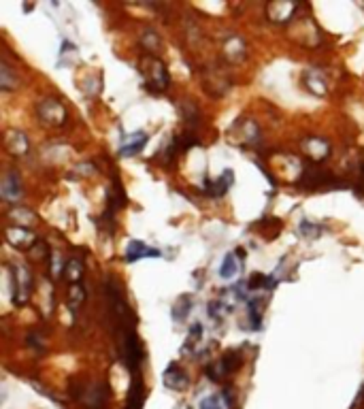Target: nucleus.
<instances>
[{
	"label": "nucleus",
	"mask_w": 364,
	"mask_h": 409,
	"mask_svg": "<svg viewBox=\"0 0 364 409\" xmlns=\"http://www.w3.org/2000/svg\"><path fill=\"white\" fill-rule=\"evenodd\" d=\"M139 73L143 77L145 86L153 92H164L170 84L168 69L158 55L143 53L141 60H139Z\"/></svg>",
	"instance_id": "obj_1"
},
{
	"label": "nucleus",
	"mask_w": 364,
	"mask_h": 409,
	"mask_svg": "<svg viewBox=\"0 0 364 409\" xmlns=\"http://www.w3.org/2000/svg\"><path fill=\"white\" fill-rule=\"evenodd\" d=\"M122 356L132 373L139 371V367L143 362V345H141V339L134 328L124 330L122 333Z\"/></svg>",
	"instance_id": "obj_2"
},
{
	"label": "nucleus",
	"mask_w": 364,
	"mask_h": 409,
	"mask_svg": "<svg viewBox=\"0 0 364 409\" xmlns=\"http://www.w3.org/2000/svg\"><path fill=\"white\" fill-rule=\"evenodd\" d=\"M230 88H233V77H230L226 71L218 69V66H209L203 73V90L207 94H211L213 99H220L224 96Z\"/></svg>",
	"instance_id": "obj_3"
},
{
	"label": "nucleus",
	"mask_w": 364,
	"mask_h": 409,
	"mask_svg": "<svg viewBox=\"0 0 364 409\" xmlns=\"http://www.w3.org/2000/svg\"><path fill=\"white\" fill-rule=\"evenodd\" d=\"M36 115L45 126H62L66 122V118H68L66 107L60 101H55V99H45V101L38 103L36 105Z\"/></svg>",
	"instance_id": "obj_4"
},
{
	"label": "nucleus",
	"mask_w": 364,
	"mask_h": 409,
	"mask_svg": "<svg viewBox=\"0 0 364 409\" xmlns=\"http://www.w3.org/2000/svg\"><path fill=\"white\" fill-rule=\"evenodd\" d=\"M11 282H13V303L24 305L30 299L32 290V277L24 264H13L11 267Z\"/></svg>",
	"instance_id": "obj_5"
},
{
	"label": "nucleus",
	"mask_w": 364,
	"mask_h": 409,
	"mask_svg": "<svg viewBox=\"0 0 364 409\" xmlns=\"http://www.w3.org/2000/svg\"><path fill=\"white\" fill-rule=\"evenodd\" d=\"M222 53L228 62H243L245 60V55H247V47H245V41L239 36V34H228L224 36V41H222Z\"/></svg>",
	"instance_id": "obj_6"
},
{
	"label": "nucleus",
	"mask_w": 364,
	"mask_h": 409,
	"mask_svg": "<svg viewBox=\"0 0 364 409\" xmlns=\"http://www.w3.org/2000/svg\"><path fill=\"white\" fill-rule=\"evenodd\" d=\"M300 184L307 188H335L339 186V182L333 177V175L317 171V169H307L300 175Z\"/></svg>",
	"instance_id": "obj_7"
},
{
	"label": "nucleus",
	"mask_w": 364,
	"mask_h": 409,
	"mask_svg": "<svg viewBox=\"0 0 364 409\" xmlns=\"http://www.w3.org/2000/svg\"><path fill=\"white\" fill-rule=\"evenodd\" d=\"M302 151L309 156L313 162H322L330 156V143L322 136H309L302 141Z\"/></svg>",
	"instance_id": "obj_8"
},
{
	"label": "nucleus",
	"mask_w": 364,
	"mask_h": 409,
	"mask_svg": "<svg viewBox=\"0 0 364 409\" xmlns=\"http://www.w3.org/2000/svg\"><path fill=\"white\" fill-rule=\"evenodd\" d=\"M5 237L17 249H30L36 243V237L32 235L28 228H22V226H7Z\"/></svg>",
	"instance_id": "obj_9"
},
{
	"label": "nucleus",
	"mask_w": 364,
	"mask_h": 409,
	"mask_svg": "<svg viewBox=\"0 0 364 409\" xmlns=\"http://www.w3.org/2000/svg\"><path fill=\"white\" fill-rule=\"evenodd\" d=\"M302 82H304V88L315 96H324L328 92V82H326L324 71L320 69H307L302 73Z\"/></svg>",
	"instance_id": "obj_10"
},
{
	"label": "nucleus",
	"mask_w": 364,
	"mask_h": 409,
	"mask_svg": "<svg viewBox=\"0 0 364 409\" xmlns=\"http://www.w3.org/2000/svg\"><path fill=\"white\" fill-rule=\"evenodd\" d=\"M160 249H153V247H147L143 241H130L128 247H126V262H137V260H143V258H160Z\"/></svg>",
	"instance_id": "obj_11"
},
{
	"label": "nucleus",
	"mask_w": 364,
	"mask_h": 409,
	"mask_svg": "<svg viewBox=\"0 0 364 409\" xmlns=\"http://www.w3.org/2000/svg\"><path fill=\"white\" fill-rule=\"evenodd\" d=\"M187 384H190V377L185 375L183 369L177 362L168 364L166 373H164V386L170 388V391H177L179 393V391H185Z\"/></svg>",
	"instance_id": "obj_12"
},
{
	"label": "nucleus",
	"mask_w": 364,
	"mask_h": 409,
	"mask_svg": "<svg viewBox=\"0 0 364 409\" xmlns=\"http://www.w3.org/2000/svg\"><path fill=\"white\" fill-rule=\"evenodd\" d=\"M5 147L11 156H17V158H22V156L28 153L30 145H28V139L24 132L19 130H9L7 136H5Z\"/></svg>",
	"instance_id": "obj_13"
},
{
	"label": "nucleus",
	"mask_w": 364,
	"mask_h": 409,
	"mask_svg": "<svg viewBox=\"0 0 364 409\" xmlns=\"http://www.w3.org/2000/svg\"><path fill=\"white\" fill-rule=\"evenodd\" d=\"M296 5L294 3H273L266 7V15L271 22H277V24H283V22H290L296 13Z\"/></svg>",
	"instance_id": "obj_14"
},
{
	"label": "nucleus",
	"mask_w": 364,
	"mask_h": 409,
	"mask_svg": "<svg viewBox=\"0 0 364 409\" xmlns=\"http://www.w3.org/2000/svg\"><path fill=\"white\" fill-rule=\"evenodd\" d=\"M233 182H235L233 171L226 169L222 177H218L216 182H211V179L205 182V192L209 194V197H216V199H218V197H224V194L228 192V188L233 186Z\"/></svg>",
	"instance_id": "obj_15"
},
{
	"label": "nucleus",
	"mask_w": 364,
	"mask_h": 409,
	"mask_svg": "<svg viewBox=\"0 0 364 409\" xmlns=\"http://www.w3.org/2000/svg\"><path fill=\"white\" fill-rule=\"evenodd\" d=\"M237 130H239V136H237L239 143H243V145H256V143H260V128H258L256 122L243 120V122L237 124Z\"/></svg>",
	"instance_id": "obj_16"
},
{
	"label": "nucleus",
	"mask_w": 364,
	"mask_h": 409,
	"mask_svg": "<svg viewBox=\"0 0 364 409\" xmlns=\"http://www.w3.org/2000/svg\"><path fill=\"white\" fill-rule=\"evenodd\" d=\"M107 401V393L103 384H92L86 388V397H83V403L90 407V409H101Z\"/></svg>",
	"instance_id": "obj_17"
},
{
	"label": "nucleus",
	"mask_w": 364,
	"mask_h": 409,
	"mask_svg": "<svg viewBox=\"0 0 364 409\" xmlns=\"http://www.w3.org/2000/svg\"><path fill=\"white\" fill-rule=\"evenodd\" d=\"M3 197L7 201H17L19 197H22V182H19L17 177V173H7V177L3 182Z\"/></svg>",
	"instance_id": "obj_18"
},
{
	"label": "nucleus",
	"mask_w": 364,
	"mask_h": 409,
	"mask_svg": "<svg viewBox=\"0 0 364 409\" xmlns=\"http://www.w3.org/2000/svg\"><path fill=\"white\" fill-rule=\"evenodd\" d=\"M130 136H132V139H126L124 145L120 147V153H122V156H134V153H139V151L145 147V143H147V134H145L143 130L134 132V134H130Z\"/></svg>",
	"instance_id": "obj_19"
},
{
	"label": "nucleus",
	"mask_w": 364,
	"mask_h": 409,
	"mask_svg": "<svg viewBox=\"0 0 364 409\" xmlns=\"http://www.w3.org/2000/svg\"><path fill=\"white\" fill-rule=\"evenodd\" d=\"M139 41H141V45L145 47V51H149L151 55H156L153 51H158V49L162 47V41H160L158 32H156V30H151V28L143 30V34H141Z\"/></svg>",
	"instance_id": "obj_20"
},
{
	"label": "nucleus",
	"mask_w": 364,
	"mask_h": 409,
	"mask_svg": "<svg viewBox=\"0 0 364 409\" xmlns=\"http://www.w3.org/2000/svg\"><path fill=\"white\" fill-rule=\"evenodd\" d=\"M64 273H66V280L75 286L79 284L81 277H83V262L79 258H68L66 267H64Z\"/></svg>",
	"instance_id": "obj_21"
},
{
	"label": "nucleus",
	"mask_w": 364,
	"mask_h": 409,
	"mask_svg": "<svg viewBox=\"0 0 364 409\" xmlns=\"http://www.w3.org/2000/svg\"><path fill=\"white\" fill-rule=\"evenodd\" d=\"M9 218L11 220H17V226H22V228H26V226H30V224H34L36 222V216L32 211H28V209H24V207H13L11 211H9Z\"/></svg>",
	"instance_id": "obj_22"
},
{
	"label": "nucleus",
	"mask_w": 364,
	"mask_h": 409,
	"mask_svg": "<svg viewBox=\"0 0 364 409\" xmlns=\"http://www.w3.org/2000/svg\"><path fill=\"white\" fill-rule=\"evenodd\" d=\"M181 115H183V120H185L187 128H196L198 122H200V113H198L196 105L192 103V101L181 103Z\"/></svg>",
	"instance_id": "obj_23"
},
{
	"label": "nucleus",
	"mask_w": 364,
	"mask_h": 409,
	"mask_svg": "<svg viewBox=\"0 0 364 409\" xmlns=\"http://www.w3.org/2000/svg\"><path fill=\"white\" fill-rule=\"evenodd\" d=\"M83 301H86V290H83V286H81V284H75V286L68 290V307H70L73 314L81 307Z\"/></svg>",
	"instance_id": "obj_24"
},
{
	"label": "nucleus",
	"mask_w": 364,
	"mask_h": 409,
	"mask_svg": "<svg viewBox=\"0 0 364 409\" xmlns=\"http://www.w3.org/2000/svg\"><path fill=\"white\" fill-rule=\"evenodd\" d=\"M220 367H222L224 375L237 371V369L241 367V354H239V352H228V354H224V358L220 360Z\"/></svg>",
	"instance_id": "obj_25"
},
{
	"label": "nucleus",
	"mask_w": 364,
	"mask_h": 409,
	"mask_svg": "<svg viewBox=\"0 0 364 409\" xmlns=\"http://www.w3.org/2000/svg\"><path fill=\"white\" fill-rule=\"evenodd\" d=\"M190 305H192V299L187 297V295H183V297H179V301L175 303V307H172V318H175L177 322H181V320H185V316L190 314Z\"/></svg>",
	"instance_id": "obj_26"
},
{
	"label": "nucleus",
	"mask_w": 364,
	"mask_h": 409,
	"mask_svg": "<svg viewBox=\"0 0 364 409\" xmlns=\"http://www.w3.org/2000/svg\"><path fill=\"white\" fill-rule=\"evenodd\" d=\"M237 271H239V267H237L235 254H228V256L224 258L222 267H220V277L230 280V277H235V275H237Z\"/></svg>",
	"instance_id": "obj_27"
},
{
	"label": "nucleus",
	"mask_w": 364,
	"mask_h": 409,
	"mask_svg": "<svg viewBox=\"0 0 364 409\" xmlns=\"http://www.w3.org/2000/svg\"><path fill=\"white\" fill-rule=\"evenodd\" d=\"M0 86H3V90H15L17 88V77L11 75V69L7 64H0Z\"/></svg>",
	"instance_id": "obj_28"
},
{
	"label": "nucleus",
	"mask_w": 364,
	"mask_h": 409,
	"mask_svg": "<svg viewBox=\"0 0 364 409\" xmlns=\"http://www.w3.org/2000/svg\"><path fill=\"white\" fill-rule=\"evenodd\" d=\"M298 230H300V235H302V237H307V239H317V237H320V232H322V226H317V224H313V222L302 220Z\"/></svg>",
	"instance_id": "obj_29"
},
{
	"label": "nucleus",
	"mask_w": 364,
	"mask_h": 409,
	"mask_svg": "<svg viewBox=\"0 0 364 409\" xmlns=\"http://www.w3.org/2000/svg\"><path fill=\"white\" fill-rule=\"evenodd\" d=\"M200 409H224V403L220 397H207L200 401Z\"/></svg>",
	"instance_id": "obj_30"
}]
</instances>
